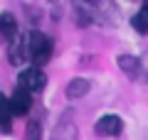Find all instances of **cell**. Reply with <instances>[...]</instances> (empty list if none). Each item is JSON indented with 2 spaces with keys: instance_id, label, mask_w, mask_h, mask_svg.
<instances>
[{
  "instance_id": "277c9868",
  "label": "cell",
  "mask_w": 148,
  "mask_h": 140,
  "mask_svg": "<svg viewBox=\"0 0 148 140\" xmlns=\"http://www.w3.org/2000/svg\"><path fill=\"white\" fill-rule=\"evenodd\" d=\"M8 59L10 64H22L25 59H30V52H27V37H15L10 42V52H8Z\"/></svg>"
},
{
  "instance_id": "7a4b0ae2",
  "label": "cell",
  "mask_w": 148,
  "mask_h": 140,
  "mask_svg": "<svg viewBox=\"0 0 148 140\" xmlns=\"http://www.w3.org/2000/svg\"><path fill=\"white\" fill-rule=\"evenodd\" d=\"M17 84H20V88H25L27 93H30V91H42V88L47 86V76H45L42 69L30 67V69H22V71H20Z\"/></svg>"
},
{
  "instance_id": "ba28073f",
  "label": "cell",
  "mask_w": 148,
  "mask_h": 140,
  "mask_svg": "<svg viewBox=\"0 0 148 140\" xmlns=\"http://www.w3.org/2000/svg\"><path fill=\"white\" fill-rule=\"evenodd\" d=\"M119 67H121V69H123V71H126L131 79L141 76V62H138L136 57H128V54H121V57H119Z\"/></svg>"
},
{
  "instance_id": "30bf717a",
  "label": "cell",
  "mask_w": 148,
  "mask_h": 140,
  "mask_svg": "<svg viewBox=\"0 0 148 140\" xmlns=\"http://www.w3.org/2000/svg\"><path fill=\"white\" fill-rule=\"evenodd\" d=\"M89 91V81L86 79H72L67 86V99H79Z\"/></svg>"
},
{
  "instance_id": "3957f363",
  "label": "cell",
  "mask_w": 148,
  "mask_h": 140,
  "mask_svg": "<svg viewBox=\"0 0 148 140\" xmlns=\"http://www.w3.org/2000/svg\"><path fill=\"white\" fill-rule=\"evenodd\" d=\"M8 103H10V113L12 116H27L30 108H32V96L25 88H17L10 99H8Z\"/></svg>"
},
{
  "instance_id": "5b68a950",
  "label": "cell",
  "mask_w": 148,
  "mask_h": 140,
  "mask_svg": "<svg viewBox=\"0 0 148 140\" xmlns=\"http://www.w3.org/2000/svg\"><path fill=\"white\" fill-rule=\"evenodd\" d=\"M96 130H99L101 135L114 138V135H119L123 130V120L119 118V116H104V118H99V123H96Z\"/></svg>"
},
{
  "instance_id": "8992f818",
  "label": "cell",
  "mask_w": 148,
  "mask_h": 140,
  "mask_svg": "<svg viewBox=\"0 0 148 140\" xmlns=\"http://www.w3.org/2000/svg\"><path fill=\"white\" fill-rule=\"evenodd\" d=\"M0 37H5L10 42L17 37V17L12 12H3L0 15Z\"/></svg>"
},
{
  "instance_id": "9c48e42d",
  "label": "cell",
  "mask_w": 148,
  "mask_h": 140,
  "mask_svg": "<svg viewBox=\"0 0 148 140\" xmlns=\"http://www.w3.org/2000/svg\"><path fill=\"white\" fill-rule=\"evenodd\" d=\"M131 25H133V30L141 32V35H146V32H148V3H143V5H141V10L133 15Z\"/></svg>"
},
{
  "instance_id": "6da1fadb",
  "label": "cell",
  "mask_w": 148,
  "mask_h": 140,
  "mask_svg": "<svg viewBox=\"0 0 148 140\" xmlns=\"http://www.w3.org/2000/svg\"><path fill=\"white\" fill-rule=\"evenodd\" d=\"M27 52H30V59L37 69L47 64L52 59V39L45 37L42 32H30L27 35Z\"/></svg>"
},
{
  "instance_id": "52a82bcc",
  "label": "cell",
  "mask_w": 148,
  "mask_h": 140,
  "mask_svg": "<svg viewBox=\"0 0 148 140\" xmlns=\"http://www.w3.org/2000/svg\"><path fill=\"white\" fill-rule=\"evenodd\" d=\"M12 130V113H10V103L8 99L0 93V133H10Z\"/></svg>"
},
{
  "instance_id": "8fae6325",
  "label": "cell",
  "mask_w": 148,
  "mask_h": 140,
  "mask_svg": "<svg viewBox=\"0 0 148 140\" xmlns=\"http://www.w3.org/2000/svg\"><path fill=\"white\" fill-rule=\"evenodd\" d=\"M25 140H42V125H40V120H30L27 123Z\"/></svg>"
}]
</instances>
